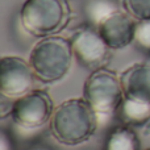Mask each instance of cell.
Wrapping results in <instances>:
<instances>
[{
  "label": "cell",
  "instance_id": "obj_4",
  "mask_svg": "<svg viewBox=\"0 0 150 150\" xmlns=\"http://www.w3.org/2000/svg\"><path fill=\"white\" fill-rule=\"evenodd\" d=\"M83 98L98 115H112L125 99L120 75L108 67L91 71L83 86Z\"/></svg>",
  "mask_w": 150,
  "mask_h": 150
},
{
  "label": "cell",
  "instance_id": "obj_13",
  "mask_svg": "<svg viewBox=\"0 0 150 150\" xmlns=\"http://www.w3.org/2000/svg\"><path fill=\"white\" fill-rule=\"evenodd\" d=\"M122 8L134 20H150V0H122Z\"/></svg>",
  "mask_w": 150,
  "mask_h": 150
},
{
  "label": "cell",
  "instance_id": "obj_18",
  "mask_svg": "<svg viewBox=\"0 0 150 150\" xmlns=\"http://www.w3.org/2000/svg\"><path fill=\"white\" fill-rule=\"evenodd\" d=\"M144 134H145V136H150V121L145 125V127H144Z\"/></svg>",
  "mask_w": 150,
  "mask_h": 150
},
{
  "label": "cell",
  "instance_id": "obj_7",
  "mask_svg": "<svg viewBox=\"0 0 150 150\" xmlns=\"http://www.w3.org/2000/svg\"><path fill=\"white\" fill-rule=\"evenodd\" d=\"M36 75L29 61L17 55H3L0 59V95L17 99L33 90Z\"/></svg>",
  "mask_w": 150,
  "mask_h": 150
},
{
  "label": "cell",
  "instance_id": "obj_10",
  "mask_svg": "<svg viewBox=\"0 0 150 150\" xmlns=\"http://www.w3.org/2000/svg\"><path fill=\"white\" fill-rule=\"evenodd\" d=\"M116 113L124 125L132 128L145 127L150 121V104L140 103L125 98Z\"/></svg>",
  "mask_w": 150,
  "mask_h": 150
},
{
  "label": "cell",
  "instance_id": "obj_6",
  "mask_svg": "<svg viewBox=\"0 0 150 150\" xmlns=\"http://www.w3.org/2000/svg\"><path fill=\"white\" fill-rule=\"evenodd\" d=\"M74 58L90 71L107 67L111 61V49L101 38L98 29L91 25L78 28L70 37Z\"/></svg>",
  "mask_w": 150,
  "mask_h": 150
},
{
  "label": "cell",
  "instance_id": "obj_1",
  "mask_svg": "<svg viewBox=\"0 0 150 150\" xmlns=\"http://www.w3.org/2000/svg\"><path fill=\"white\" fill-rule=\"evenodd\" d=\"M99 115L84 98L69 99L55 107L49 121L54 140L66 146L87 142L98 129Z\"/></svg>",
  "mask_w": 150,
  "mask_h": 150
},
{
  "label": "cell",
  "instance_id": "obj_17",
  "mask_svg": "<svg viewBox=\"0 0 150 150\" xmlns=\"http://www.w3.org/2000/svg\"><path fill=\"white\" fill-rule=\"evenodd\" d=\"M25 150H55V149L50 148V146H46V145H32Z\"/></svg>",
  "mask_w": 150,
  "mask_h": 150
},
{
  "label": "cell",
  "instance_id": "obj_11",
  "mask_svg": "<svg viewBox=\"0 0 150 150\" xmlns=\"http://www.w3.org/2000/svg\"><path fill=\"white\" fill-rule=\"evenodd\" d=\"M103 150H141L140 138L132 127L121 124L109 132Z\"/></svg>",
  "mask_w": 150,
  "mask_h": 150
},
{
  "label": "cell",
  "instance_id": "obj_19",
  "mask_svg": "<svg viewBox=\"0 0 150 150\" xmlns=\"http://www.w3.org/2000/svg\"><path fill=\"white\" fill-rule=\"evenodd\" d=\"M146 150H150V148H149V149H146Z\"/></svg>",
  "mask_w": 150,
  "mask_h": 150
},
{
  "label": "cell",
  "instance_id": "obj_16",
  "mask_svg": "<svg viewBox=\"0 0 150 150\" xmlns=\"http://www.w3.org/2000/svg\"><path fill=\"white\" fill-rule=\"evenodd\" d=\"M12 107H13L12 99L1 95V99H0V116H1V119H5L7 116H11Z\"/></svg>",
  "mask_w": 150,
  "mask_h": 150
},
{
  "label": "cell",
  "instance_id": "obj_15",
  "mask_svg": "<svg viewBox=\"0 0 150 150\" xmlns=\"http://www.w3.org/2000/svg\"><path fill=\"white\" fill-rule=\"evenodd\" d=\"M0 150H15L12 136L5 129H1L0 132Z\"/></svg>",
  "mask_w": 150,
  "mask_h": 150
},
{
  "label": "cell",
  "instance_id": "obj_3",
  "mask_svg": "<svg viewBox=\"0 0 150 150\" xmlns=\"http://www.w3.org/2000/svg\"><path fill=\"white\" fill-rule=\"evenodd\" d=\"M71 16L67 0H25L20 9L24 30L38 38L57 36L70 24Z\"/></svg>",
  "mask_w": 150,
  "mask_h": 150
},
{
  "label": "cell",
  "instance_id": "obj_8",
  "mask_svg": "<svg viewBox=\"0 0 150 150\" xmlns=\"http://www.w3.org/2000/svg\"><path fill=\"white\" fill-rule=\"evenodd\" d=\"M137 20L124 9L112 13L98 26V32L111 50H121L134 41Z\"/></svg>",
  "mask_w": 150,
  "mask_h": 150
},
{
  "label": "cell",
  "instance_id": "obj_5",
  "mask_svg": "<svg viewBox=\"0 0 150 150\" xmlns=\"http://www.w3.org/2000/svg\"><path fill=\"white\" fill-rule=\"evenodd\" d=\"M55 107L53 99L45 90H32L30 92L13 100L11 119L24 129H37L49 124Z\"/></svg>",
  "mask_w": 150,
  "mask_h": 150
},
{
  "label": "cell",
  "instance_id": "obj_14",
  "mask_svg": "<svg viewBox=\"0 0 150 150\" xmlns=\"http://www.w3.org/2000/svg\"><path fill=\"white\" fill-rule=\"evenodd\" d=\"M133 45L140 52L150 55V20L137 21Z\"/></svg>",
  "mask_w": 150,
  "mask_h": 150
},
{
  "label": "cell",
  "instance_id": "obj_2",
  "mask_svg": "<svg viewBox=\"0 0 150 150\" xmlns=\"http://www.w3.org/2000/svg\"><path fill=\"white\" fill-rule=\"evenodd\" d=\"M74 59L70 38L50 36L36 42L28 61L40 82L53 84L67 76Z\"/></svg>",
  "mask_w": 150,
  "mask_h": 150
},
{
  "label": "cell",
  "instance_id": "obj_12",
  "mask_svg": "<svg viewBox=\"0 0 150 150\" xmlns=\"http://www.w3.org/2000/svg\"><path fill=\"white\" fill-rule=\"evenodd\" d=\"M117 11H120L117 0H86L83 5L87 24L93 28Z\"/></svg>",
  "mask_w": 150,
  "mask_h": 150
},
{
  "label": "cell",
  "instance_id": "obj_9",
  "mask_svg": "<svg viewBox=\"0 0 150 150\" xmlns=\"http://www.w3.org/2000/svg\"><path fill=\"white\" fill-rule=\"evenodd\" d=\"M127 99L150 104V63H133L120 74Z\"/></svg>",
  "mask_w": 150,
  "mask_h": 150
}]
</instances>
